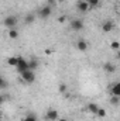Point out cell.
I'll list each match as a JSON object with an SVG mask.
<instances>
[{
	"instance_id": "cell-1",
	"label": "cell",
	"mask_w": 120,
	"mask_h": 121,
	"mask_svg": "<svg viewBox=\"0 0 120 121\" xmlns=\"http://www.w3.org/2000/svg\"><path fill=\"white\" fill-rule=\"evenodd\" d=\"M20 76H21V79H23L26 83H34V80H35V70L28 69V70L23 72Z\"/></svg>"
},
{
	"instance_id": "cell-2",
	"label": "cell",
	"mask_w": 120,
	"mask_h": 121,
	"mask_svg": "<svg viewBox=\"0 0 120 121\" xmlns=\"http://www.w3.org/2000/svg\"><path fill=\"white\" fill-rule=\"evenodd\" d=\"M3 24H4V27H7L9 30H13L16 26H17V17L16 16H7L4 20H3Z\"/></svg>"
},
{
	"instance_id": "cell-3",
	"label": "cell",
	"mask_w": 120,
	"mask_h": 121,
	"mask_svg": "<svg viewBox=\"0 0 120 121\" xmlns=\"http://www.w3.org/2000/svg\"><path fill=\"white\" fill-rule=\"evenodd\" d=\"M16 68H17V72L21 75L23 72H26V70L30 69V66H28V60L24 59L23 56H18V65H17Z\"/></svg>"
},
{
	"instance_id": "cell-4",
	"label": "cell",
	"mask_w": 120,
	"mask_h": 121,
	"mask_svg": "<svg viewBox=\"0 0 120 121\" xmlns=\"http://www.w3.org/2000/svg\"><path fill=\"white\" fill-rule=\"evenodd\" d=\"M69 27H71L72 31H81L83 28V21L81 18H74V20H71Z\"/></svg>"
},
{
	"instance_id": "cell-5",
	"label": "cell",
	"mask_w": 120,
	"mask_h": 121,
	"mask_svg": "<svg viewBox=\"0 0 120 121\" xmlns=\"http://www.w3.org/2000/svg\"><path fill=\"white\" fill-rule=\"evenodd\" d=\"M51 13H52V9H51L50 6H44V7H41V10L38 11V17H40V18H48V17L51 16Z\"/></svg>"
},
{
	"instance_id": "cell-6",
	"label": "cell",
	"mask_w": 120,
	"mask_h": 121,
	"mask_svg": "<svg viewBox=\"0 0 120 121\" xmlns=\"http://www.w3.org/2000/svg\"><path fill=\"white\" fill-rule=\"evenodd\" d=\"M45 118H47L48 121H58V120H60V113H58L57 110L51 108V110H48V111H47Z\"/></svg>"
},
{
	"instance_id": "cell-7",
	"label": "cell",
	"mask_w": 120,
	"mask_h": 121,
	"mask_svg": "<svg viewBox=\"0 0 120 121\" xmlns=\"http://www.w3.org/2000/svg\"><path fill=\"white\" fill-rule=\"evenodd\" d=\"M89 3H88V0H79V1H76V9L79 10V11H82V13H85V11H88L89 10Z\"/></svg>"
},
{
	"instance_id": "cell-8",
	"label": "cell",
	"mask_w": 120,
	"mask_h": 121,
	"mask_svg": "<svg viewBox=\"0 0 120 121\" xmlns=\"http://www.w3.org/2000/svg\"><path fill=\"white\" fill-rule=\"evenodd\" d=\"M113 28H115V23L110 21V20H107V21H105L102 24V30L105 32H110V31H113Z\"/></svg>"
},
{
	"instance_id": "cell-9",
	"label": "cell",
	"mask_w": 120,
	"mask_h": 121,
	"mask_svg": "<svg viewBox=\"0 0 120 121\" xmlns=\"http://www.w3.org/2000/svg\"><path fill=\"white\" fill-rule=\"evenodd\" d=\"M110 94L120 97V82H116V83L110 87Z\"/></svg>"
},
{
	"instance_id": "cell-10",
	"label": "cell",
	"mask_w": 120,
	"mask_h": 121,
	"mask_svg": "<svg viewBox=\"0 0 120 121\" xmlns=\"http://www.w3.org/2000/svg\"><path fill=\"white\" fill-rule=\"evenodd\" d=\"M76 48H78L81 52H85V51L88 49V42H86L85 39H79V41L76 42Z\"/></svg>"
},
{
	"instance_id": "cell-11",
	"label": "cell",
	"mask_w": 120,
	"mask_h": 121,
	"mask_svg": "<svg viewBox=\"0 0 120 121\" xmlns=\"http://www.w3.org/2000/svg\"><path fill=\"white\" fill-rule=\"evenodd\" d=\"M103 69H105V72H106V73H113V72L116 70V66H115L112 62H105Z\"/></svg>"
},
{
	"instance_id": "cell-12",
	"label": "cell",
	"mask_w": 120,
	"mask_h": 121,
	"mask_svg": "<svg viewBox=\"0 0 120 121\" xmlns=\"http://www.w3.org/2000/svg\"><path fill=\"white\" fill-rule=\"evenodd\" d=\"M88 111H89L90 114H97V111H99V106L96 104V103H89L88 104Z\"/></svg>"
},
{
	"instance_id": "cell-13",
	"label": "cell",
	"mask_w": 120,
	"mask_h": 121,
	"mask_svg": "<svg viewBox=\"0 0 120 121\" xmlns=\"http://www.w3.org/2000/svg\"><path fill=\"white\" fill-rule=\"evenodd\" d=\"M28 66H30L31 70H35L37 68H38V60L35 59V58H32V59L28 60Z\"/></svg>"
},
{
	"instance_id": "cell-14",
	"label": "cell",
	"mask_w": 120,
	"mask_h": 121,
	"mask_svg": "<svg viewBox=\"0 0 120 121\" xmlns=\"http://www.w3.org/2000/svg\"><path fill=\"white\" fill-rule=\"evenodd\" d=\"M24 21H26L27 24H31V23H34V21H35V16H34L32 13H28V14L24 17Z\"/></svg>"
},
{
	"instance_id": "cell-15",
	"label": "cell",
	"mask_w": 120,
	"mask_h": 121,
	"mask_svg": "<svg viewBox=\"0 0 120 121\" xmlns=\"http://www.w3.org/2000/svg\"><path fill=\"white\" fill-rule=\"evenodd\" d=\"M7 63H9L10 66H17V65H18V58H17V56H11V58L7 59Z\"/></svg>"
},
{
	"instance_id": "cell-16",
	"label": "cell",
	"mask_w": 120,
	"mask_h": 121,
	"mask_svg": "<svg viewBox=\"0 0 120 121\" xmlns=\"http://www.w3.org/2000/svg\"><path fill=\"white\" fill-rule=\"evenodd\" d=\"M23 121H38V118H37V116H35V114L30 113V114H27V116L24 117V120H23Z\"/></svg>"
},
{
	"instance_id": "cell-17",
	"label": "cell",
	"mask_w": 120,
	"mask_h": 121,
	"mask_svg": "<svg viewBox=\"0 0 120 121\" xmlns=\"http://www.w3.org/2000/svg\"><path fill=\"white\" fill-rule=\"evenodd\" d=\"M119 103H120V97H117V96H110V104L117 106Z\"/></svg>"
},
{
	"instance_id": "cell-18",
	"label": "cell",
	"mask_w": 120,
	"mask_h": 121,
	"mask_svg": "<svg viewBox=\"0 0 120 121\" xmlns=\"http://www.w3.org/2000/svg\"><path fill=\"white\" fill-rule=\"evenodd\" d=\"M9 37H10L11 39H16V38H18V32L14 30V28H13V30H9Z\"/></svg>"
},
{
	"instance_id": "cell-19",
	"label": "cell",
	"mask_w": 120,
	"mask_h": 121,
	"mask_svg": "<svg viewBox=\"0 0 120 121\" xmlns=\"http://www.w3.org/2000/svg\"><path fill=\"white\" fill-rule=\"evenodd\" d=\"M97 117H100V118H103V117H106V110L105 108H99V111H97V114H96Z\"/></svg>"
},
{
	"instance_id": "cell-20",
	"label": "cell",
	"mask_w": 120,
	"mask_h": 121,
	"mask_svg": "<svg viewBox=\"0 0 120 121\" xmlns=\"http://www.w3.org/2000/svg\"><path fill=\"white\" fill-rule=\"evenodd\" d=\"M88 3H89L90 7H96V6H99L100 0H88Z\"/></svg>"
},
{
	"instance_id": "cell-21",
	"label": "cell",
	"mask_w": 120,
	"mask_h": 121,
	"mask_svg": "<svg viewBox=\"0 0 120 121\" xmlns=\"http://www.w3.org/2000/svg\"><path fill=\"white\" fill-rule=\"evenodd\" d=\"M110 48H112V49H119V48H120V44L117 42V41H113V42L110 44Z\"/></svg>"
},
{
	"instance_id": "cell-22",
	"label": "cell",
	"mask_w": 120,
	"mask_h": 121,
	"mask_svg": "<svg viewBox=\"0 0 120 121\" xmlns=\"http://www.w3.org/2000/svg\"><path fill=\"white\" fill-rule=\"evenodd\" d=\"M58 89H60V91H61V93H65V91H66V85H65V83H61Z\"/></svg>"
},
{
	"instance_id": "cell-23",
	"label": "cell",
	"mask_w": 120,
	"mask_h": 121,
	"mask_svg": "<svg viewBox=\"0 0 120 121\" xmlns=\"http://www.w3.org/2000/svg\"><path fill=\"white\" fill-rule=\"evenodd\" d=\"M6 86H7V82L4 79H1V89H6Z\"/></svg>"
},
{
	"instance_id": "cell-24",
	"label": "cell",
	"mask_w": 120,
	"mask_h": 121,
	"mask_svg": "<svg viewBox=\"0 0 120 121\" xmlns=\"http://www.w3.org/2000/svg\"><path fill=\"white\" fill-rule=\"evenodd\" d=\"M58 121H69V120H66V118H60Z\"/></svg>"
},
{
	"instance_id": "cell-25",
	"label": "cell",
	"mask_w": 120,
	"mask_h": 121,
	"mask_svg": "<svg viewBox=\"0 0 120 121\" xmlns=\"http://www.w3.org/2000/svg\"><path fill=\"white\" fill-rule=\"evenodd\" d=\"M117 58H119V62H120V52L117 54Z\"/></svg>"
},
{
	"instance_id": "cell-26",
	"label": "cell",
	"mask_w": 120,
	"mask_h": 121,
	"mask_svg": "<svg viewBox=\"0 0 120 121\" xmlns=\"http://www.w3.org/2000/svg\"><path fill=\"white\" fill-rule=\"evenodd\" d=\"M55 1H58V3H62V1H64V0H55Z\"/></svg>"
},
{
	"instance_id": "cell-27",
	"label": "cell",
	"mask_w": 120,
	"mask_h": 121,
	"mask_svg": "<svg viewBox=\"0 0 120 121\" xmlns=\"http://www.w3.org/2000/svg\"><path fill=\"white\" fill-rule=\"evenodd\" d=\"M50 1H55V0H50Z\"/></svg>"
},
{
	"instance_id": "cell-28",
	"label": "cell",
	"mask_w": 120,
	"mask_h": 121,
	"mask_svg": "<svg viewBox=\"0 0 120 121\" xmlns=\"http://www.w3.org/2000/svg\"><path fill=\"white\" fill-rule=\"evenodd\" d=\"M18 1H20V0H18Z\"/></svg>"
}]
</instances>
